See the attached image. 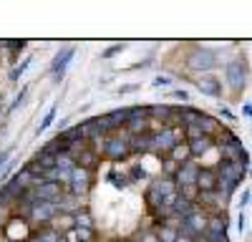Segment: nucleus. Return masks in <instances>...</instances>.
Wrapping results in <instances>:
<instances>
[{
    "instance_id": "nucleus-1",
    "label": "nucleus",
    "mask_w": 252,
    "mask_h": 242,
    "mask_svg": "<svg viewBox=\"0 0 252 242\" xmlns=\"http://www.w3.org/2000/svg\"><path fill=\"white\" fill-rule=\"evenodd\" d=\"M184 139V126H166L157 134H152V154L166 156L177 144H182Z\"/></svg>"
},
{
    "instance_id": "nucleus-2",
    "label": "nucleus",
    "mask_w": 252,
    "mask_h": 242,
    "mask_svg": "<svg viewBox=\"0 0 252 242\" xmlns=\"http://www.w3.org/2000/svg\"><path fill=\"white\" fill-rule=\"evenodd\" d=\"M129 134H126V129H119L114 134L106 136V141H103V156L111 159V161H121L126 159L131 151H129Z\"/></svg>"
},
{
    "instance_id": "nucleus-3",
    "label": "nucleus",
    "mask_w": 252,
    "mask_h": 242,
    "mask_svg": "<svg viewBox=\"0 0 252 242\" xmlns=\"http://www.w3.org/2000/svg\"><path fill=\"white\" fill-rule=\"evenodd\" d=\"M94 187V172H86L81 167H73L71 169V177H68V184L63 187V192H71L76 197H86Z\"/></svg>"
},
{
    "instance_id": "nucleus-4",
    "label": "nucleus",
    "mask_w": 252,
    "mask_h": 242,
    "mask_svg": "<svg viewBox=\"0 0 252 242\" xmlns=\"http://www.w3.org/2000/svg\"><path fill=\"white\" fill-rule=\"evenodd\" d=\"M187 66L192 71H199V73H209L217 66V56H215V51H209V48L194 46L192 51H189V56H187Z\"/></svg>"
},
{
    "instance_id": "nucleus-5",
    "label": "nucleus",
    "mask_w": 252,
    "mask_h": 242,
    "mask_svg": "<svg viewBox=\"0 0 252 242\" xmlns=\"http://www.w3.org/2000/svg\"><path fill=\"white\" fill-rule=\"evenodd\" d=\"M220 151V164L222 161H240V164H250V154L247 149L242 147V141L235 139V141H229V144H222V147H215Z\"/></svg>"
},
{
    "instance_id": "nucleus-6",
    "label": "nucleus",
    "mask_w": 252,
    "mask_h": 242,
    "mask_svg": "<svg viewBox=\"0 0 252 242\" xmlns=\"http://www.w3.org/2000/svg\"><path fill=\"white\" fill-rule=\"evenodd\" d=\"M58 214V205L56 202H35L33 205V212L28 217V225H51L53 217Z\"/></svg>"
},
{
    "instance_id": "nucleus-7",
    "label": "nucleus",
    "mask_w": 252,
    "mask_h": 242,
    "mask_svg": "<svg viewBox=\"0 0 252 242\" xmlns=\"http://www.w3.org/2000/svg\"><path fill=\"white\" fill-rule=\"evenodd\" d=\"M224 78H227V86L235 93H240L245 89V63L242 60H229L224 66Z\"/></svg>"
},
{
    "instance_id": "nucleus-8",
    "label": "nucleus",
    "mask_w": 252,
    "mask_h": 242,
    "mask_svg": "<svg viewBox=\"0 0 252 242\" xmlns=\"http://www.w3.org/2000/svg\"><path fill=\"white\" fill-rule=\"evenodd\" d=\"M199 159H189L179 167V172L174 174V184L184 187V184H197V174H199Z\"/></svg>"
},
{
    "instance_id": "nucleus-9",
    "label": "nucleus",
    "mask_w": 252,
    "mask_h": 242,
    "mask_svg": "<svg viewBox=\"0 0 252 242\" xmlns=\"http://www.w3.org/2000/svg\"><path fill=\"white\" fill-rule=\"evenodd\" d=\"M217 174L222 179H229V182H235V184H240V182L245 179V174H247V167L240 164V161H222V164L217 167Z\"/></svg>"
},
{
    "instance_id": "nucleus-10",
    "label": "nucleus",
    "mask_w": 252,
    "mask_h": 242,
    "mask_svg": "<svg viewBox=\"0 0 252 242\" xmlns=\"http://www.w3.org/2000/svg\"><path fill=\"white\" fill-rule=\"evenodd\" d=\"M194 86L202 93H207V96H220L222 93V81L217 76H212V73H199L197 81H194Z\"/></svg>"
},
{
    "instance_id": "nucleus-11",
    "label": "nucleus",
    "mask_w": 252,
    "mask_h": 242,
    "mask_svg": "<svg viewBox=\"0 0 252 242\" xmlns=\"http://www.w3.org/2000/svg\"><path fill=\"white\" fill-rule=\"evenodd\" d=\"M217 179H220L217 167H202L199 174H197V187H199V192H212V189L217 187Z\"/></svg>"
},
{
    "instance_id": "nucleus-12",
    "label": "nucleus",
    "mask_w": 252,
    "mask_h": 242,
    "mask_svg": "<svg viewBox=\"0 0 252 242\" xmlns=\"http://www.w3.org/2000/svg\"><path fill=\"white\" fill-rule=\"evenodd\" d=\"M187 147H189V154H192V159H202L207 151L215 149V139L199 136V139H194V141H187Z\"/></svg>"
},
{
    "instance_id": "nucleus-13",
    "label": "nucleus",
    "mask_w": 252,
    "mask_h": 242,
    "mask_svg": "<svg viewBox=\"0 0 252 242\" xmlns=\"http://www.w3.org/2000/svg\"><path fill=\"white\" fill-rule=\"evenodd\" d=\"M126 134L129 136H141V134H149V116H134L126 121Z\"/></svg>"
},
{
    "instance_id": "nucleus-14",
    "label": "nucleus",
    "mask_w": 252,
    "mask_h": 242,
    "mask_svg": "<svg viewBox=\"0 0 252 242\" xmlns=\"http://www.w3.org/2000/svg\"><path fill=\"white\" fill-rule=\"evenodd\" d=\"M129 151L131 154H152V134H141L129 139Z\"/></svg>"
},
{
    "instance_id": "nucleus-15",
    "label": "nucleus",
    "mask_w": 252,
    "mask_h": 242,
    "mask_svg": "<svg viewBox=\"0 0 252 242\" xmlns=\"http://www.w3.org/2000/svg\"><path fill=\"white\" fill-rule=\"evenodd\" d=\"M71 58H73V48H71V46H66V48H63V51L56 56L53 66H51V71H53L56 78H63V71H66V66H68Z\"/></svg>"
},
{
    "instance_id": "nucleus-16",
    "label": "nucleus",
    "mask_w": 252,
    "mask_h": 242,
    "mask_svg": "<svg viewBox=\"0 0 252 242\" xmlns=\"http://www.w3.org/2000/svg\"><path fill=\"white\" fill-rule=\"evenodd\" d=\"M204 235H227V212L222 214H209L207 232Z\"/></svg>"
},
{
    "instance_id": "nucleus-17",
    "label": "nucleus",
    "mask_w": 252,
    "mask_h": 242,
    "mask_svg": "<svg viewBox=\"0 0 252 242\" xmlns=\"http://www.w3.org/2000/svg\"><path fill=\"white\" fill-rule=\"evenodd\" d=\"M222 126H224V124H220L217 119L207 116V114H202V119H199V129H202V134L209 136V139H215V136L222 131Z\"/></svg>"
},
{
    "instance_id": "nucleus-18",
    "label": "nucleus",
    "mask_w": 252,
    "mask_h": 242,
    "mask_svg": "<svg viewBox=\"0 0 252 242\" xmlns=\"http://www.w3.org/2000/svg\"><path fill=\"white\" fill-rule=\"evenodd\" d=\"M78 131H81V139H83V141H94V139L103 136L101 129H98V124H96V119L81 121V124H78Z\"/></svg>"
},
{
    "instance_id": "nucleus-19",
    "label": "nucleus",
    "mask_w": 252,
    "mask_h": 242,
    "mask_svg": "<svg viewBox=\"0 0 252 242\" xmlns=\"http://www.w3.org/2000/svg\"><path fill=\"white\" fill-rule=\"evenodd\" d=\"M51 227H53V230H58L63 237H66V232H73V230H76V225H73V217H71V214H61V212L53 217Z\"/></svg>"
},
{
    "instance_id": "nucleus-20",
    "label": "nucleus",
    "mask_w": 252,
    "mask_h": 242,
    "mask_svg": "<svg viewBox=\"0 0 252 242\" xmlns=\"http://www.w3.org/2000/svg\"><path fill=\"white\" fill-rule=\"evenodd\" d=\"M98 161H101V156L98 154H94L91 149H86L78 159H76V167H81V169H86V172H96V167H98Z\"/></svg>"
},
{
    "instance_id": "nucleus-21",
    "label": "nucleus",
    "mask_w": 252,
    "mask_h": 242,
    "mask_svg": "<svg viewBox=\"0 0 252 242\" xmlns=\"http://www.w3.org/2000/svg\"><path fill=\"white\" fill-rule=\"evenodd\" d=\"M166 156H169L172 161H177V164L182 167L184 164V161H189V159H192V154H189V147H187V141H182V144H177L169 154H166Z\"/></svg>"
},
{
    "instance_id": "nucleus-22",
    "label": "nucleus",
    "mask_w": 252,
    "mask_h": 242,
    "mask_svg": "<svg viewBox=\"0 0 252 242\" xmlns=\"http://www.w3.org/2000/svg\"><path fill=\"white\" fill-rule=\"evenodd\" d=\"M35 240H40V242H61L63 235H61L58 230H53L51 225H46V227H40V230L35 232Z\"/></svg>"
},
{
    "instance_id": "nucleus-23",
    "label": "nucleus",
    "mask_w": 252,
    "mask_h": 242,
    "mask_svg": "<svg viewBox=\"0 0 252 242\" xmlns=\"http://www.w3.org/2000/svg\"><path fill=\"white\" fill-rule=\"evenodd\" d=\"M73 225H76V230H94V217L86 210H81L73 214Z\"/></svg>"
},
{
    "instance_id": "nucleus-24",
    "label": "nucleus",
    "mask_w": 252,
    "mask_h": 242,
    "mask_svg": "<svg viewBox=\"0 0 252 242\" xmlns=\"http://www.w3.org/2000/svg\"><path fill=\"white\" fill-rule=\"evenodd\" d=\"M40 151H43V154H51V156H58L61 151H66V141H63L61 139V134L56 136V139H51L48 141V144L43 147V149H40Z\"/></svg>"
},
{
    "instance_id": "nucleus-25",
    "label": "nucleus",
    "mask_w": 252,
    "mask_h": 242,
    "mask_svg": "<svg viewBox=\"0 0 252 242\" xmlns=\"http://www.w3.org/2000/svg\"><path fill=\"white\" fill-rule=\"evenodd\" d=\"M179 197H184L187 202H197L199 199V187L197 184H184V187H177Z\"/></svg>"
},
{
    "instance_id": "nucleus-26",
    "label": "nucleus",
    "mask_w": 252,
    "mask_h": 242,
    "mask_svg": "<svg viewBox=\"0 0 252 242\" xmlns=\"http://www.w3.org/2000/svg\"><path fill=\"white\" fill-rule=\"evenodd\" d=\"M154 232H157L159 242H177V237H179V232H177V230H172V227H166V225L157 227Z\"/></svg>"
},
{
    "instance_id": "nucleus-27",
    "label": "nucleus",
    "mask_w": 252,
    "mask_h": 242,
    "mask_svg": "<svg viewBox=\"0 0 252 242\" xmlns=\"http://www.w3.org/2000/svg\"><path fill=\"white\" fill-rule=\"evenodd\" d=\"M76 167V161L66 154V151H61L58 156H56V169H61V172H71Z\"/></svg>"
},
{
    "instance_id": "nucleus-28",
    "label": "nucleus",
    "mask_w": 252,
    "mask_h": 242,
    "mask_svg": "<svg viewBox=\"0 0 252 242\" xmlns=\"http://www.w3.org/2000/svg\"><path fill=\"white\" fill-rule=\"evenodd\" d=\"M179 172V164L177 161H172L169 156H166L164 161H161V177H169V179H174V174Z\"/></svg>"
},
{
    "instance_id": "nucleus-29",
    "label": "nucleus",
    "mask_w": 252,
    "mask_h": 242,
    "mask_svg": "<svg viewBox=\"0 0 252 242\" xmlns=\"http://www.w3.org/2000/svg\"><path fill=\"white\" fill-rule=\"evenodd\" d=\"M76 242H96V230H73Z\"/></svg>"
},
{
    "instance_id": "nucleus-30",
    "label": "nucleus",
    "mask_w": 252,
    "mask_h": 242,
    "mask_svg": "<svg viewBox=\"0 0 252 242\" xmlns=\"http://www.w3.org/2000/svg\"><path fill=\"white\" fill-rule=\"evenodd\" d=\"M61 139L66 141V144H71V141H78V139H81L78 126H71V129H66V131H61Z\"/></svg>"
},
{
    "instance_id": "nucleus-31",
    "label": "nucleus",
    "mask_w": 252,
    "mask_h": 242,
    "mask_svg": "<svg viewBox=\"0 0 252 242\" xmlns=\"http://www.w3.org/2000/svg\"><path fill=\"white\" fill-rule=\"evenodd\" d=\"M53 119H56V109H51V111L46 114V119H43V121H40V124H38V134H40V131H46V129H48V126L53 124Z\"/></svg>"
},
{
    "instance_id": "nucleus-32",
    "label": "nucleus",
    "mask_w": 252,
    "mask_h": 242,
    "mask_svg": "<svg viewBox=\"0 0 252 242\" xmlns=\"http://www.w3.org/2000/svg\"><path fill=\"white\" fill-rule=\"evenodd\" d=\"M28 63H31V58H28V60H23V63H20V66H15V68L10 71V81H18L20 76H23V71L28 68Z\"/></svg>"
},
{
    "instance_id": "nucleus-33",
    "label": "nucleus",
    "mask_w": 252,
    "mask_h": 242,
    "mask_svg": "<svg viewBox=\"0 0 252 242\" xmlns=\"http://www.w3.org/2000/svg\"><path fill=\"white\" fill-rule=\"evenodd\" d=\"M139 242H159V237H157V232H146L139 237Z\"/></svg>"
},
{
    "instance_id": "nucleus-34",
    "label": "nucleus",
    "mask_w": 252,
    "mask_h": 242,
    "mask_svg": "<svg viewBox=\"0 0 252 242\" xmlns=\"http://www.w3.org/2000/svg\"><path fill=\"white\" fill-rule=\"evenodd\" d=\"M169 84H172V81L166 78V76H157V78H154V86H157V89H159V86H169Z\"/></svg>"
},
{
    "instance_id": "nucleus-35",
    "label": "nucleus",
    "mask_w": 252,
    "mask_h": 242,
    "mask_svg": "<svg viewBox=\"0 0 252 242\" xmlns=\"http://www.w3.org/2000/svg\"><path fill=\"white\" fill-rule=\"evenodd\" d=\"M121 48H124V46H121V43H119V46H111V48H109V51H106V53H103V58H111V56H116V53H119V51H121Z\"/></svg>"
},
{
    "instance_id": "nucleus-36",
    "label": "nucleus",
    "mask_w": 252,
    "mask_h": 242,
    "mask_svg": "<svg viewBox=\"0 0 252 242\" xmlns=\"http://www.w3.org/2000/svg\"><path fill=\"white\" fill-rule=\"evenodd\" d=\"M174 96L182 98V101H189V93H187V91H174Z\"/></svg>"
},
{
    "instance_id": "nucleus-37",
    "label": "nucleus",
    "mask_w": 252,
    "mask_h": 242,
    "mask_svg": "<svg viewBox=\"0 0 252 242\" xmlns=\"http://www.w3.org/2000/svg\"><path fill=\"white\" fill-rule=\"evenodd\" d=\"M222 116H224L227 121H235V116H232V111H229V109H222Z\"/></svg>"
},
{
    "instance_id": "nucleus-38",
    "label": "nucleus",
    "mask_w": 252,
    "mask_h": 242,
    "mask_svg": "<svg viewBox=\"0 0 252 242\" xmlns=\"http://www.w3.org/2000/svg\"><path fill=\"white\" fill-rule=\"evenodd\" d=\"M8 156H10V151H0V167H3L5 161H8Z\"/></svg>"
},
{
    "instance_id": "nucleus-39",
    "label": "nucleus",
    "mask_w": 252,
    "mask_h": 242,
    "mask_svg": "<svg viewBox=\"0 0 252 242\" xmlns=\"http://www.w3.org/2000/svg\"><path fill=\"white\" fill-rule=\"evenodd\" d=\"M250 197H252V192H250V189H247V192H242V207L247 205V199H250Z\"/></svg>"
},
{
    "instance_id": "nucleus-40",
    "label": "nucleus",
    "mask_w": 252,
    "mask_h": 242,
    "mask_svg": "<svg viewBox=\"0 0 252 242\" xmlns=\"http://www.w3.org/2000/svg\"><path fill=\"white\" fill-rule=\"evenodd\" d=\"M177 242H194V240H192V237H184V235H179V237H177Z\"/></svg>"
},
{
    "instance_id": "nucleus-41",
    "label": "nucleus",
    "mask_w": 252,
    "mask_h": 242,
    "mask_svg": "<svg viewBox=\"0 0 252 242\" xmlns=\"http://www.w3.org/2000/svg\"><path fill=\"white\" fill-rule=\"evenodd\" d=\"M5 222H8V219H5L3 214H0V230H3V227H5Z\"/></svg>"
},
{
    "instance_id": "nucleus-42",
    "label": "nucleus",
    "mask_w": 252,
    "mask_h": 242,
    "mask_svg": "<svg viewBox=\"0 0 252 242\" xmlns=\"http://www.w3.org/2000/svg\"><path fill=\"white\" fill-rule=\"evenodd\" d=\"M126 242H139V240H126Z\"/></svg>"
},
{
    "instance_id": "nucleus-43",
    "label": "nucleus",
    "mask_w": 252,
    "mask_h": 242,
    "mask_svg": "<svg viewBox=\"0 0 252 242\" xmlns=\"http://www.w3.org/2000/svg\"><path fill=\"white\" fill-rule=\"evenodd\" d=\"M3 242H13V240H8V237H5V240H3Z\"/></svg>"
},
{
    "instance_id": "nucleus-44",
    "label": "nucleus",
    "mask_w": 252,
    "mask_h": 242,
    "mask_svg": "<svg viewBox=\"0 0 252 242\" xmlns=\"http://www.w3.org/2000/svg\"><path fill=\"white\" fill-rule=\"evenodd\" d=\"M61 242H68V240H66V237H63V240H61Z\"/></svg>"
},
{
    "instance_id": "nucleus-45",
    "label": "nucleus",
    "mask_w": 252,
    "mask_h": 242,
    "mask_svg": "<svg viewBox=\"0 0 252 242\" xmlns=\"http://www.w3.org/2000/svg\"><path fill=\"white\" fill-rule=\"evenodd\" d=\"M96 242H98V240H96Z\"/></svg>"
}]
</instances>
